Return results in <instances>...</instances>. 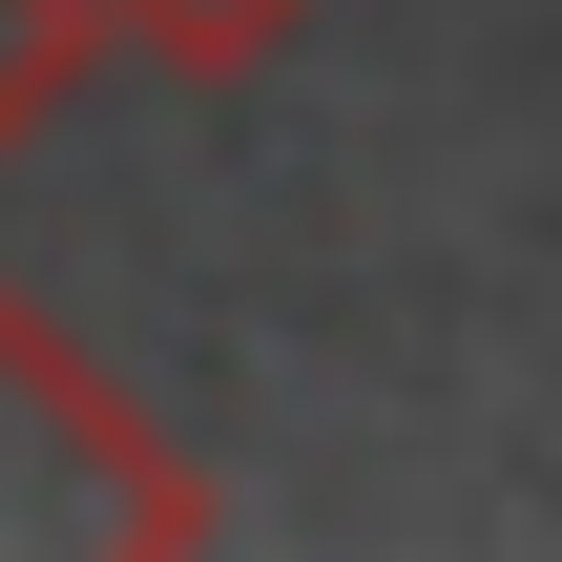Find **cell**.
Listing matches in <instances>:
<instances>
[{"mask_svg":"<svg viewBox=\"0 0 562 562\" xmlns=\"http://www.w3.org/2000/svg\"><path fill=\"white\" fill-rule=\"evenodd\" d=\"M104 42L167 63V83H271V63L313 42V0H104Z\"/></svg>","mask_w":562,"mask_h":562,"instance_id":"obj_2","label":"cell"},{"mask_svg":"<svg viewBox=\"0 0 562 562\" xmlns=\"http://www.w3.org/2000/svg\"><path fill=\"white\" fill-rule=\"evenodd\" d=\"M104 63V0H0V167L63 125V83Z\"/></svg>","mask_w":562,"mask_h":562,"instance_id":"obj_3","label":"cell"},{"mask_svg":"<svg viewBox=\"0 0 562 562\" xmlns=\"http://www.w3.org/2000/svg\"><path fill=\"white\" fill-rule=\"evenodd\" d=\"M0 542L21 562H83V542L167 562V542H209V480L146 438V396H125L104 355H63L21 292H0Z\"/></svg>","mask_w":562,"mask_h":562,"instance_id":"obj_1","label":"cell"}]
</instances>
